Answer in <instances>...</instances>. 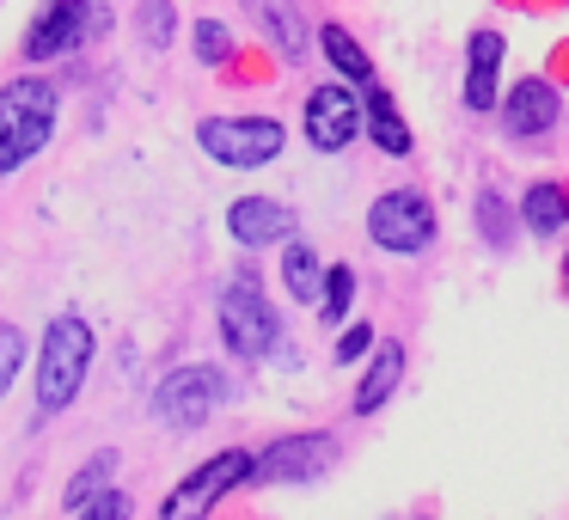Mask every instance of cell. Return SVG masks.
<instances>
[{"instance_id": "e0dca14e", "label": "cell", "mask_w": 569, "mask_h": 520, "mask_svg": "<svg viewBox=\"0 0 569 520\" xmlns=\"http://www.w3.org/2000/svg\"><path fill=\"white\" fill-rule=\"evenodd\" d=\"M520 221H527L539 239L563 233V227H569V184H557V178L527 184V190H520Z\"/></svg>"}, {"instance_id": "8fae6325", "label": "cell", "mask_w": 569, "mask_h": 520, "mask_svg": "<svg viewBox=\"0 0 569 520\" xmlns=\"http://www.w3.org/2000/svg\"><path fill=\"white\" fill-rule=\"evenodd\" d=\"M496 117H502V129H508L515 141L551 136V129L563 123V92H557L551 80L527 74V80H515V87L502 92V104H496Z\"/></svg>"}, {"instance_id": "30bf717a", "label": "cell", "mask_w": 569, "mask_h": 520, "mask_svg": "<svg viewBox=\"0 0 569 520\" xmlns=\"http://www.w3.org/2000/svg\"><path fill=\"white\" fill-rule=\"evenodd\" d=\"M104 26H111V19H104L99 0H50V7L31 19L19 50H26V62H56V56L80 50V38H99Z\"/></svg>"}, {"instance_id": "9a60e30c", "label": "cell", "mask_w": 569, "mask_h": 520, "mask_svg": "<svg viewBox=\"0 0 569 520\" xmlns=\"http://www.w3.org/2000/svg\"><path fill=\"white\" fill-rule=\"evenodd\" d=\"M246 7H251V19L263 26V38H270V50L282 56V62H300V56L312 50L307 26H300V13L288 0H246Z\"/></svg>"}, {"instance_id": "7a4b0ae2", "label": "cell", "mask_w": 569, "mask_h": 520, "mask_svg": "<svg viewBox=\"0 0 569 520\" xmlns=\"http://www.w3.org/2000/svg\"><path fill=\"white\" fill-rule=\"evenodd\" d=\"M56 117H62V92L50 80L26 74L0 87V178H13L19 166H31L50 148Z\"/></svg>"}, {"instance_id": "cb8c5ba5", "label": "cell", "mask_w": 569, "mask_h": 520, "mask_svg": "<svg viewBox=\"0 0 569 520\" xmlns=\"http://www.w3.org/2000/svg\"><path fill=\"white\" fill-rule=\"evenodd\" d=\"M136 26H141V43H148V50H166L172 31H178V7H172V0H141Z\"/></svg>"}, {"instance_id": "7402d4cb", "label": "cell", "mask_w": 569, "mask_h": 520, "mask_svg": "<svg viewBox=\"0 0 569 520\" xmlns=\"http://www.w3.org/2000/svg\"><path fill=\"white\" fill-rule=\"evenodd\" d=\"M515 221H520V214L508 209L496 190H478V233H483V246H490V251H508V246H515Z\"/></svg>"}, {"instance_id": "83f0119b", "label": "cell", "mask_w": 569, "mask_h": 520, "mask_svg": "<svg viewBox=\"0 0 569 520\" xmlns=\"http://www.w3.org/2000/svg\"><path fill=\"white\" fill-rule=\"evenodd\" d=\"M563 294H569V258H563Z\"/></svg>"}, {"instance_id": "4fadbf2b", "label": "cell", "mask_w": 569, "mask_h": 520, "mask_svg": "<svg viewBox=\"0 0 569 520\" xmlns=\"http://www.w3.org/2000/svg\"><path fill=\"white\" fill-rule=\"evenodd\" d=\"M502 56H508L502 31L478 26L466 38V111H496L502 104Z\"/></svg>"}, {"instance_id": "5bb4252c", "label": "cell", "mask_w": 569, "mask_h": 520, "mask_svg": "<svg viewBox=\"0 0 569 520\" xmlns=\"http://www.w3.org/2000/svg\"><path fill=\"white\" fill-rule=\"evenodd\" d=\"M405 343H398V337H380V343H373V356H368V373H361L356 380V392H349V410H356V417H373V410L386 404V398L398 392V380H405Z\"/></svg>"}, {"instance_id": "7c38bea8", "label": "cell", "mask_w": 569, "mask_h": 520, "mask_svg": "<svg viewBox=\"0 0 569 520\" xmlns=\"http://www.w3.org/2000/svg\"><path fill=\"white\" fill-rule=\"evenodd\" d=\"M227 239L246 251H270L295 239V209L276 197H233L227 202Z\"/></svg>"}, {"instance_id": "8992f818", "label": "cell", "mask_w": 569, "mask_h": 520, "mask_svg": "<svg viewBox=\"0 0 569 520\" xmlns=\"http://www.w3.org/2000/svg\"><path fill=\"white\" fill-rule=\"evenodd\" d=\"M221 404H227V373L214 368V361L172 368L153 386V422H160V429H202Z\"/></svg>"}, {"instance_id": "d4e9b609", "label": "cell", "mask_w": 569, "mask_h": 520, "mask_svg": "<svg viewBox=\"0 0 569 520\" xmlns=\"http://www.w3.org/2000/svg\"><path fill=\"white\" fill-rule=\"evenodd\" d=\"M26 356H31L26 331H19L13 319H0V398L13 392V380H19V368H26Z\"/></svg>"}, {"instance_id": "603a6c76", "label": "cell", "mask_w": 569, "mask_h": 520, "mask_svg": "<svg viewBox=\"0 0 569 520\" xmlns=\"http://www.w3.org/2000/svg\"><path fill=\"white\" fill-rule=\"evenodd\" d=\"M190 50H197L202 68H227L233 62V31H227L221 19H197V26H190Z\"/></svg>"}, {"instance_id": "277c9868", "label": "cell", "mask_w": 569, "mask_h": 520, "mask_svg": "<svg viewBox=\"0 0 569 520\" xmlns=\"http://www.w3.org/2000/svg\"><path fill=\"white\" fill-rule=\"evenodd\" d=\"M197 148L209 153L227 172H258V166H276L288 148V129L276 117H202L197 123Z\"/></svg>"}, {"instance_id": "2e32d148", "label": "cell", "mask_w": 569, "mask_h": 520, "mask_svg": "<svg viewBox=\"0 0 569 520\" xmlns=\"http://www.w3.org/2000/svg\"><path fill=\"white\" fill-rule=\"evenodd\" d=\"M361 104H368V141H373L380 153H392V160H405V153L417 148V136H410L405 111L392 104V92L373 87V92H361Z\"/></svg>"}, {"instance_id": "ffe728a7", "label": "cell", "mask_w": 569, "mask_h": 520, "mask_svg": "<svg viewBox=\"0 0 569 520\" xmlns=\"http://www.w3.org/2000/svg\"><path fill=\"white\" fill-rule=\"evenodd\" d=\"M282 288L295 300H307V307H319V294H325V270H319V251L312 246H300V239H288V251H282Z\"/></svg>"}, {"instance_id": "5b68a950", "label": "cell", "mask_w": 569, "mask_h": 520, "mask_svg": "<svg viewBox=\"0 0 569 520\" xmlns=\"http://www.w3.org/2000/svg\"><path fill=\"white\" fill-rule=\"evenodd\" d=\"M435 202L422 197L417 184H398V190H380L368 202V239L392 258H417V251L435 246Z\"/></svg>"}, {"instance_id": "44dd1931", "label": "cell", "mask_w": 569, "mask_h": 520, "mask_svg": "<svg viewBox=\"0 0 569 520\" xmlns=\"http://www.w3.org/2000/svg\"><path fill=\"white\" fill-rule=\"evenodd\" d=\"M349 307H356V270H349V263H331V270H325V294H319L325 331L349 324Z\"/></svg>"}, {"instance_id": "484cf974", "label": "cell", "mask_w": 569, "mask_h": 520, "mask_svg": "<svg viewBox=\"0 0 569 520\" xmlns=\"http://www.w3.org/2000/svg\"><path fill=\"white\" fill-rule=\"evenodd\" d=\"M368 356H373V324H349V331L337 337V361L349 368V361H368Z\"/></svg>"}, {"instance_id": "9c48e42d", "label": "cell", "mask_w": 569, "mask_h": 520, "mask_svg": "<svg viewBox=\"0 0 569 520\" xmlns=\"http://www.w3.org/2000/svg\"><path fill=\"white\" fill-rule=\"evenodd\" d=\"M331 459H337V441L319 434V429L276 434L263 453H251V478L246 483H258V490H276V483H312V478L331 471Z\"/></svg>"}, {"instance_id": "ba28073f", "label": "cell", "mask_w": 569, "mask_h": 520, "mask_svg": "<svg viewBox=\"0 0 569 520\" xmlns=\"http://www.w3.org/2000/svg\"><path fill=\"white\" fill-rule=\"evenodd\" d=\"M300 129L319 153H343L349 141L368 136V104L349 80H325V87L307 92V111H300Z\"/></svg>"}, {"instance_id": "6da1fadb", "label": "cell", "mask_w": 569, "mask_h": 520, "mask_svg": "<svg viewBox=\"0 0 569 520\" xmlns=\"http://www.w3.org/2000/svg\"><path fill=\"white\" fill-rule=\"evenodd\" d=\"M92 356H99V337L80 312H56L43 324V343H38V368H31V398H38V417H62L68 404L80 398L92 373Z\"/></svg>"}, {"instance_id": "4316f807", "label": "cell", "mask_w": 569, "mask_h": 520, "mask_svg": "<svg viewBox=\"0 0 569 520\" xmlns=\"http://www.w3.org/2000/svg\"><path fill=\"white\" fill-rule=\"evenodd\" d=\"M129 514H136V502H129L123 490H104L99 502H92V508H80L74 520H129Z\"/></svg>"}, {"instance_id": "3957f363", "label": "cell", "mask_w": 569, "mask_h": 520, "mask_svg": "<svg viewBox=\"0 0 569 520\" xmlns=\"http://www.w3.org/2000/svg\"><path fill=\"white\" fill-rule=\"evenodd\" d=\"M214 319H221L227 356H239V361H263V356H276V343H282V319H276V307H270V294H263V276L258 270H233V276H227Z\"/></svg>"}, {"instance_id": "d6986e66", "label": "cell", "mask_w": 569, "mask_h": 520, "mask_svg": "<svg viewBox=\"0 0 569 520\" xmlns=\"http://www.w3.org/2000/svg\"><path fill=\"white\" fill-rule=\"evenodd\" d=\"M117 466H123V459H117V447H99V453H92L87 466L74 471V483H68V496H62V502H68V514H80V508H92V502H99V496L117 483Z\"/></svg>"}, {"instance_id": "52a82bcc", "label": "cell", "mask_w": 569, "mask_h": 520, "mask_svg": "<svg viewBox=\"0 0 569 520\" xmlns=\"http://www.w3.org/2000/svg\"><path fill=\"white\" fill-rule=\"evenodd\" d=\"M246 478H251V453H246V447H221V453H209V459H202V466L160 502V520H209L214 502H221L227 490H239Z\"/></svg>"}, {"instance_id": "ac0fdd59", "label": "cell", "mask_w": 569, "mask_h": 520, "mask_svg": "<svg viewBox=\"0 0 569 520\" xmlns=\"http://www.w3.org/2000/svg\"><path fill=\"white\" fill-rule=\"evenodd\" d=\"M319 50H325V62L337 68V80H349L356 92H373L380 80H373V56L361 50L356 38H349L343 26H319Z\"/></svg>"}]
</instances>
